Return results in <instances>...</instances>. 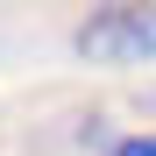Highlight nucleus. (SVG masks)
<instances>
[{"mask_svg": "<svg viewBox=\"0 0 156 156\" xmlns=\"http://www.w3.org/2000/svg\"><path fill=\"white\" fill-rule=\"evenodd\" d=\"M78 50L92 64H149L156 57V21H149V7H99L78 29Z\"/></svg>", "mask_w": 156, "mask_h": 156, "instance_id": "f257e3e1", "label": "nucleus"}, {"mask_svg": "<svg viewBox=\"0 0 156 156\" xmlns=\"http://www.w3.org/2000/svg\"><path fill=\"white\" fill-rule=\"evenodd\" d=\"M114 156H156V142H149V135H128V142H121Z\"/></svg>", "mask_w": 156, "mask_h": 156, "instance_id": "f03ea898", "label": "nucleus"}]
</instances>
